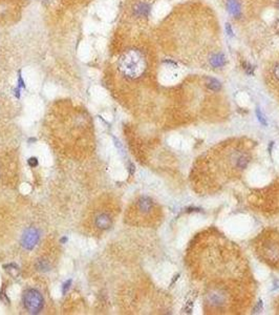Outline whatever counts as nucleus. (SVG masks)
Here are the masks:
<instances>
[{"label": "nucleus", "mask_w": 279, "mask_h": 315, "mask_svg": "<svg viewBox=\"0 0 279 315\" xmlns=\"http://www.w3.org/2000/svg\"><path fill=\"white\" fill-rule=\"evenodd\" d=\"M249 162H250V158H249L247 154H240L236 158V161H235V166L239 169H245V167L248 166Z\"/></svg>", "instance_id": "nucleus-10"}, {"label": "nucleus", "mask_w": 279, "mask_h": 315, "mask_svg": "<svg viewBox=\"0 0 279 315\" xmlns=\"http://www.w3.org/2000/svg\"><path fill=\"white\" fill-rule=\"evenodd\" d=\"M65 242H67V237H62V239H61V243L63 244V243H65Z\"/></svg>", "instance_id": "nucleus-27"}, {"label": "nucleus", "mask_w": 279, "mask_h": 315, "mask_svg": "<svg viewBox=\"0 0 279 315\" xmlns=\"http://www.w3.org/2000/svg\"><path fill=\"white\" fill-rule=\"evenodd\" d=\"M226 7H227L229 14H231L234 18H238L241 15V5H240L239 0H227Z\"/></svg>", "instance_id": "nucleus-6"}, {"label": "nucleus", "mask_w": 279, "mask_h": 315, "mask_svg": "<svg viewBox=\"0 0 279 315\" xmlns=\"http://www.w3.org/2000/svg\"><path fill=\"white\" fill-rule=\"evenodd\" d=\"M150 10V4L146 3V2H137L133 7L132 12H133V15L135 17H148Z\"/></svg>", "instance_id": "nucleus-7"}, {"label": "nucleus", "mask_w": 279, "mask_h": 315, "mask_svg": "<svg viewBox=\"0 0 279 315\" xmlns=\"http://www.w3.org/2000/svg\"><path fill=\"white\" fill-rule=\"evenodd\" d=\"M273 146H274V142H270V144H269V153H270V154H271V153H272Z\"/></svg>", "instance_id": "nucleus-24"}, {"label": "nucleus", "mask_w": 279, "mask_h": 315, "mask_svg": "<svg viewBox=\"0 0 279 315\" xmlns=\"http://www.w3.org/2000/svg\"><path fill=\"white\" fill-rule=\"evenodd\" d=\"M209 63L213 68H220L227 64V58L223 52H214L209 58Z\"/></svg>", "instance_id": "nucleus-4"}, {"label": "nucleus", "mask_w": 279, "mask_h": 315, "mask_svg": "<svg viewBox=\"0 0 279 315\" xmlns=\"http://www.w3.org/2000/svg\"><path fill=\"white\" fill-rule=\"evenodd\" d=\"M192 307H193V304H192V302H188V303H187L186 309H187L188 313H191V311H192ZM187 311H186V312H187Z\"/></svg>", "instance_id": "nucleus-21"}, {"label": "nucleus", "mask_w": 279, "mask_h": 315, "mask_svg": "<svg viewBox=\"0 0 279 315\" xmlns=\"http://www.w3.org/2000/svg\"><path fill=\"white\" fill-rule=\"evenodd\" d=\"M137 208L143 213H149L153 209V201L147 195H143L137 201Z\"/></svg>", "instance_id": "nucleus-5"}, {"label": "nucleus", "mask_w": 279, "mask_h": 315, "mask_svg": "<svg viewBox=\"0 0 279 315\" xmlns=\"http://www.w3.org/2000/svg\"><path fill=\"white\" fill-rule=\"evenodd\" d=\"M22 303L26 311L31 314H38L43 309L44 298L37 289H27L22 295Z\"/></svg>", "instance_id": "nucleus-2"}, {"label": "nucleus", "mask_w": 279, "mask_h": 315, "mask_svg": "<svg viewBox=\"0 0 279 315\" xmlns=\"http://www.w3.org/2000/svg\"><path fill=\"white\" fill-rule=\"evenodd\" d=\"M187 211H188V212H192V211H197V212H200V211H201V209H200V208H194V207H190V208H187Z\"/></svg>", "instance_id": "nucleus-22"}, {"label": "nucleus", "mask_w": 279, "mask_h": 315, "mask_svg": "<svg viewBox=\"0 0 279 315\" xmlns=\"http://www.w3.org/2000/svg\"><path fill=\"white\" fill-rule=\"evenodd\" d=\"M273 75H274L275 78L279 81V62L276 63L274 68H273Z\"/></svg>", "instance_id": "nucleus-16"}, {"label": "nucleus", "mask_w": 279, "mask_h": 315, "mask_svg": "<svg viewBox=\"0 0 279 315\" xmlns=\"http://www.w3.org/2000/svg\"><path fill=\"white\" fill-rule=\"evenodd\" d=\"M46 1H48V0H46Z\"/></svg>", "instance_id": "nucleus-29"}, {"label": "nucleus", "mask_w": 279, "mask_h": 315, "mask_svg": "<svg viewBox=\"0 0 279 315\" xmlns=\"http://www.w3.org/2000/svg\"><path fill=\"white\" fill-rule=\"evenodd\" d=\"M96 226L99 229H102V230H106V229H109L111 227L112 225V221L110 219V217L108 214L106 213H101L99 214L98 217H96Z\"/></svg>", "instance_id": "nucleus-8"}, {"label": "nucleus", "mask_w": 279, "mask_h": 315, "mask_svg": "<svg viewBox=\"0 0 279 315\" xmlns=\"http://www.w3.org/2000/svg\"><path fill=\"white\" fill-rule=\"evenodd\" d=\"M262 308H263V303H262V300L261 299H259L258 300V303L256 304V306L254 307V309H253V313H259L261 310H262Z\"/></svg>", "instance_id": "nucleus-15"}, {"label": "nucleus", "mask_w": 279, "mask_h": 315, "mask_svg": "<svg viewBox=\"0 0 279 315\" xmlns=\"http://www.w3.org/2000/svg\"><path fill=\"white\" fill-rule=\"evenodd\" d=\"M206 86L210 90H212V92H218V90L222 89V83L217 79L213 78V77H207Z\"/></svg>", "instance_id": "nucleus-9"}, {"label": "nucleus", "mask_w": 279, "mask_h": 315, "mask_svg": "<svg viewBox=\"0 0 279 315\" xmlns=\"http://www.w3.org/2000/svg\"><path fill=\"white\" fill-rule=\"evenodd\" d=\"M256 117H257L258 121L260 122V124H262L263 126H268V122H267V119L264 118V115L261 112V110L259 107L256 108Z\"/></svg>", "instance_id": "nucleus-13"}, {"label": "nucleus", "mask_w": 279, "mask_h": 315, "mask_svg": "<svg viewBox=\"0 0 279 315\" xmlns=\"http://www.w3.org/2000/svg\"><path fill=\"white\" fill-rule=\"evenodd\" d=\"M29 165L31 167H36L38 165V160L37 158H29Z\"/></svg>", "instance_id": "nucleus-19"}, {"label": "nucleus", "mask_w": 279, "mask_h": 315, "mask_svg": "<svg viewBox=\"0 0 279 315\" xmlns=\"http://www.w3.org/2000/svg\"><path fill=\"white\" fill-rule=\"evenodd\" d=\"M244 70H245V73L249 75V76H252V75L254 74V71H255V67H254L252 64H250L249 62H245L244 63Z\"/></svg>", "instance_id": "nucleus-14"}, {"label": "nucleus", "mask_w": 279, "mask_h": 315, "mask_svg": "<svg viewBox=\"0 0 279 315\" xmlns=\"http://www.w3.org/2000/svg\"><path fill=\"white\" fill-rule=\"evenodd\" d=\"M226 33H227V35L230 36V37H233L234 36L233 30H232V26L230 23H226Z\"/></svg>", "instance_id": "nucleus-18"}, {"label": "nucleus", "mask_w": 279, "mask_h": 315, "mask_svg": "<svg viewBox=\"0 0 279 315\" xmlns=\"http://www.w3.org/2000/svg\"><path fill=\"white\" fill-rule=\"evenodd\" d=\"M18 83H19V85H18V87H19V88H20V89H21V88H24V87H25V85H24V82H23V80H22L21 74H19V78H18Z\"/></svg>", "instance_id": "nucleus-20"}, {"label": "nucleus", "mask_w": 279, "mask_h": 315, "mask_svg": "<svg viewBox=\"0 0 279 315\" xmlns=\"http://www.w3.org/2000/svg\"><path fill=\"white\" fill-rule=\"evenodd\" d=\"M147 68V61L142 52L131 48L123 52L119 60V70L128 79H137L143 76Z\"/></svg>", "instance_id": "nucleus-1"}, {"label": "nucleus", "mask_w": 279, "mask_h": 315, "mask_svg": "<svg viewBox=\"0 0 279 315\" xmlns=\"http://www.w3.org/2000/svg\"><path fill=\"white\" fill-rule=\"evenodd\" d=\"M40 240V232L37 228L29 227L23 232L21 237V245L24 249L33 250Z\"/></svg>", "instance_id": "nucleus-3"}, {"label": "nucleus", "mask_w": 279, "mask_h": 315, "mask_svg": "<svg viewBox=\"0 0 279 315\" xmlns=\"http://www.w3.org/2000/svg\"><path fill=\"white\" fill-rule=\"evenodd\" d=\"M277 7H278V9H279V0H278V1H277Z\"/></svg>", "instance_id": "nucleus-28"}, {"label": "nucleus", "mask_w": 279, "mask_h": 315, "mask_svg": "<svg viewBox=\"0 0 279 315\" xmlns=\"http://www.w3.org/2000/svg\"><path fill=\"white\" fill-rule=\"evenodd\" d=\"M36 269L40 272H48L51 270V264L47 259H38L36 262Z\"/></svg>", "instance_id": "nucleus-11"}, {"label": "nucleus", "mask_w": 279, "mask_h": 315, "mask_svg": "<svg viewBox=\"0 0 279 315\" xmlns=\"http://www.w3.org/2000/svg\"><path fill=\"white\" fill-rule=\"evenodd\" d=\"M129 169H130V175L134 173V165L132 163H129Z\"/></svg>", "instance_id": "nucleus-23"}, {"label": "nucleus", "mask_w": 279, "mask_h": 315, "mask_svg": "<svg viewBox=\"0 0 279 315\" xmlns=\"http://www.w3.org/2000/svg\"><path fill=\"white\" fill-rule=\"evenodd\" d=\"M275 29H276V31H277V33H279V21L276 22V24H275Z\"/></svg>", "instance_id": "nucleus-26"}, {"label": "nucleus", "mask_w": 279, "mask_h": 315, "mask_svg": "<svg viewBox=\"0 0 279 315\" xmlns=\"http://www.w3.org/2000/svg\"><path fill=\"white\" fill-rule=\"evenodd\" d=\"M178 277H179V274H176V275L174 276V278H173V280H172V281H171V285H173V284H174L175 281L178 280Z\"/></svg>", "instance_id": "nucleus-25"}, {"label": "nucleus", "mask_w": 279, "mask_h": 315, "mask_svg": "<svg viewBox=\"0 0 279 315\" xmlns=\"http://www.w3.org/2000/svg\"><path fill=\"white\" fill-rule=\"evenodd\" d=\"M4 268H5V270H7V271L9 272L11 275L14 276V277H16V276L19 274V268H18L17 265L9 264V265H7V266H4Z\"/></svg>", "instance_id": "nucleus-12"}, {"label": "nucleus", "mask_w": 279, "mask_h": 315, "mask_svg": "<svg viewBox=\"0 0 279 315\" xmlns=\"http://www.w3.org/2000/svg\"><path fill=\"white\" fill-rule=\"evenodd\" d=\"M70 285H71V280H68L67 281H65V283L63 284V288H62V292H63V294H65L66 292H67V290L70 289Z\"/></svg>", "instance_id": "nucleus-17"}]
</instances>
